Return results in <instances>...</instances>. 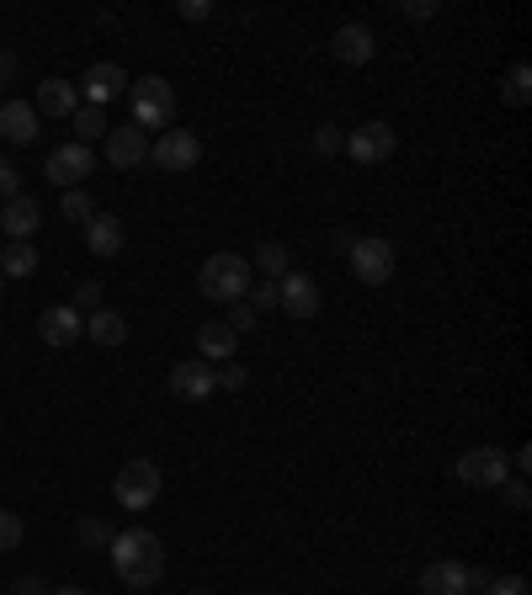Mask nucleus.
Listing matches in <instances>:
<instances>
[{"label":"nucleus","instance_id":"f257e3e1","mask_svg":"<svg viewBox=\"0 0 532 595\" xmlns=\"http://www.w3.org/2000/svg\"><path fill=\"white\" fill-rule=\"evenodd\" d=\"M112 569L128 591H149V585H160V574H166V548H160V537L149 532V526H128V532H112Z\"/></svg>","mask_w":532,"mask_h":595},{"label":"nucleus","instance_id":"f03ea898","mask_svg":"<svg viewBox=\"0 0 532 595\" xmlns=\"http://www.w3.org/2000/svg\"><path fill=\"white\" fill-rule=\"evenodd\" d=\"M197 287H203V298H214V304H240L245 292H250V256H235V250L208 256L203 271H197Z\"/></svg>","mask_w":532,"mask_h":595},{"label":"nucleus","instance_id":"7ed1b4c3","mask_svg":"<svg viewBox=\"0 0 532 595\" xmlns=\"http://www.w3.org/2000/svg\"><path fill=\"white\" fill-rule=\"evenodd\" d=\"M128 107H134V128L166 133L170 118H176V91H170L166 75H145V80H128Z\"/></svg>","mask_w":532,"mask_h":595},{"label":"nucleus","instance_id":"20e7f679","mask_svg":"<svg viewBox=\"0 0 532 595\" xmlns=\"http://www.w3.org/2000/svg\"><path fill=\"white\" fill-rule=\"evenodd\" d=\"M112 495H118L122 510H149V505L160 500V468H155L149 457L122 463L118 478H112Z\"/></svg>","mask_w":532,"mask_h":595},{"label":"nucleus","instance_id":"39448f33","mask_svg":"<svg viewBox=\"0 0 532 595\" xmlns=\"http://www.w3.org/2000/svg\"><path fill=\"white\" fill-rule=\"evenodd\" d=\"M352 277L363 287H384L388 277H394V266H400V250L388 245V239H378V235H363V239H352Z\"/></svg>","mask_w":532,"mask_h":595},{"label":"nucleus","instance_id":"423d86ee","mask_svg":"<svg viewBox=\"0 0 532 595\" xmlns=\"http://www.w3.org/2000/svg\"><path fill=\"white\" fill-rule=\"evenodd\" d=\"M453 474H459V484H469V489H501L511 478V457L501 453V447H469V453H459Z\"/></svg>","mask_w":532,"mask_h":595},{"label":"nucleus","instance_id":"0eeeda50","mask_svg":"<svg viewBox=\"0 0 532 595\" xmlns=\"http://www.w3.org/2000/svg\"><path fill=\"white\" fill-rule=\"evenodd\" d=\"M149 166H155V170H170V176L197 170V166H203V139H197L193 128H166L160 139L149 143Z\"/></svg>","mask_w":532,"mask_h":595},{"label":"nucleus","instance_id":"6e6552de","mask_svg":"<svg viewBox=\"0 0 532 595\" xmlns=\"http://www.w3.org/2000/svg\"><path fill=\"white\" fill-rule=\"evenodd\" d=\"M91 170H97V155H91L86 143H59L49 160H43V176H49V181H53L59 191L80 187V181H86Z\"/></svg>","mask_w":532,"mask_h":595},{"label":"nucleus","instance_id":"1a4fd4ad","mask_svg":"<svg viewBox=\"0 0 532 595\" xmlns=\"http://www.w3.org/2000/svg\"><path fill=\"white\" fill-rule=\"evenodd\" d=\"M341 149L357 160V166H384L388 155H394V128L388 122H363V128H352L346 139H341Z\"/></svg>","mask_w":532,"mask_h":595},{"label":"nucleus","instance_id":"9d476101","mask_svg":"<svg viewBox=\"0 0 532 595\" xmlns=\"http://www.w3.org/2000/svg\"><path fill=\"white\" fill-rule=\"evenodd\" d=\"M373 53H378L373 27L346 22V27H336V32H331V59H336V65H346V70H363V65H373Z\"/></svg>","mask_w":532,"mask_h":595},{"label":"nucleus","instance_id":"9b49d317","mask_svg":"<svg viewBox=\"0 0 532 595\" xmlns=\"http://www.w3.org/2000/svg\"><path fill=\"white\" fill-rule=\"evenodd\" d=\"M170 394L181 399V405H203V399H214L218 394V378L208 361H176L170 367Z\"/></svg>","mask_w":532,"mask_h":595},{"label":"nucleus","instance_id":"f8f14e48","mask_svg":"<svg viewBox=\"0 0 532 595\" xmlns=\"http://www.w3.org/2000/svg\"><path fill=\"white\" fill-rule=\"evenodd\" d=\"M75 91L86 96V107H107V101H118V96H128V75H122V65H107V59H101V65H91V70L80 75V86H75Z\"/></svg>","mask_w":532,"mask_h":595},{"label":"nucleus","instance_id":"ddd939ff","mask_svg":"<svg viewBox=\"0 0 532 595\" xmlns=\"http://www.w3.org/2000/svg\"><path fill=\"white\" fill-rule=\"evenodd\" d=\"M277 309L288 314V319H315L319 314V282L315 277H304V271H288V277L277 282Z\"/></svg>","mask_w":532,"mask_h":595},{"label":"nucleus","instance_id":"4468645a","mask_svg":"<svg viewBox=\"0 0 532 595\" xmlns=\"http://www.w3.org/2000/svg\"><path fill=\"white\" fill-rule=\"evenodd\" d=\"M38 340L43 346H75V340H86V319H80V309H70V304H53V309L38 314Z\"/></svg>","mask_w":532,"mask_h":595},{"label":"nucleus","instance_id":"2eb2a0df","mask_svg":"<svg viewBox=\"0 0 532 595\" xmlns=\"http://www.w3.org/2000/svg\"><path fill=\"white\" fill-rule=\"evenodd\" d=\"M107 160H112V170L145 166V160H149V133H145V128H134V122L107 128Z\"/></svg>","mask_w":532,"mask_h":595},{"label":"nucleus","instance_id":"dca6fc26","mask_svg":"<svg viewBox=\"0 0 532 595\" xmlns=\"http://www.w3.org/2000/svg\"><path fill=\"white\" fill-rule=\"evenodd\" d=\"M122 245H128V229H122L118 214H97L91 224H86V250H91V256H101V261H118Z\"/></svg>","mask_w":532,"mask_h":595},{"label":"nucleus","instance_id":"f3484780","mask_svg":"<svg viewBox=\"0 0 532 595\" xmlns=\"http://www.w3.org/2000/svg\"><path fill=\"white\" fill-rule=\"evenodd\" d=\"M32 112H38V118H75V112H80V91H75L70 80L49 75V80L38 86V96H32Z\"/></svg>","mask_w":532,"mask_h":595},{"label":"nucleus","instance_id":"a211bd4d","mask_svg":"<svg viewBox=\"0 0 532 595\" xmlns=\"http://www.w3.org/2000/svg\"><path fill=\"white\" fill-rule=\"evenodd\" d=\"M38 224H43V208H38V197H11V202H0V235L11 239H32L38 235Z\"/></svg>","mask_w":532,"mask_h":595},{"label":"nucleus","instance_id":"6ab92c4d","mask_svg":"<svg viewBox=\"0 0 532 595\" xmlns=\"http://www.w3.org/2000/svg\"><path fill=\"white\" fill-rule=\"evenodd\" d=\"M421 595H469V569L459 558H436L421 569Z\"/></svg>","mask_w":532,"mask_h":595},{"label":"nucleus","instance_id":"aec40b11","mask_svg":"<svg viewBox=\"0 0 532 595\" xmlns=\"http://www.w3.org/2000/svg\"><path fill=\"white\" fill-rule=\"evenodd\" d=\"M38 122L43 118L32 112V101H6V107H0V139L6 143H32L38 133H43Z\"/></svg>","mask_w":532,"mask_h":595},{"label":"nucleus","instance_id":"412c9836","mask_svg":"<svg viewBox=\"0 0 532 595\" xmlns=\"http://www.w3.org/2000/svg\"><path fill=\"white\" fill-rule=\"evenodd\" d=\"M235 346H240V335L229 330L224 319L197 330V361H235Z\"/></svg>","mask_w":532,"mask_h":595},{"label":"nucleus","instance_id":"4be33fe9","mask_svg":"<svg viewBox=\"0 0 532 595\" xmlns=\"http://www.w3.org/2000/svg\"><path fill=\"white\" fill-rule=\"evenodd\" d=\"M250 271H266L272 282H283V277L293 271L288 245H277V239H266V245H256V256H250Z\"/></svg>","mask_w":532,"mask_h":595},{"label":"nucleus","instance_id":"5701e85b","mask_svg":"<svg viewBox=\"0 0 532 595\" xmlns=\"http://www.w3.org/2000/svg\"><path fill=\"white\" fill-rule=\"evenodd\" d=\"M86 335H91L97 346H122V340H128V319L112 314V309H97L91 319H86Z\"/></svg>","mask_w":532,"mask_h":595},{"label":"nucleus","instance_id":"b1692460","mask_svg":"<svg viewBox=\"0 0 532 595\" xmlns=\"http://www.w3.org/2000/svg\"><path fill=\"white\" fill-rule=\"evenodd\" d=\"M32 271H38L32 239H11V245L0 250V277H32Z\"/></svg>","mask_w":532,"mask_h":595},{"label":"nucleus","instance_id":"393cba45","mask_svg":"<svg viewBox=\"0 0 532 595\" xmlns=\"http://www.w3.org/2000/svg\"><path fill=\"white\" fill-rule=\"evenodd\" d=\"M501 101H506V107H528L532 101V70L528 65H511L506 70V80H501Z\"/></svg>","mask_w":532,"mask_h":595},{"label":"nucleus","instance_id":"a878e982","mask_svg":"<svg viewBox=\"0 0 532 595\" xmlns=\"http://www.w3.org/2000/svg\"><path fill=\"white\" fill-rule=\"evenodd\" d=\"M107 128H112V122H107V112H97V107H80V112H75V143H86V149L97 139H107Z\"/></svg>","mask_w":532,"mask_h":595},{"label":"nucleus","instance_id":"bb28decb","mask_svg":"<svg viewBox=\"0 0 532 595\" xmlns=\"http://www.w3.org/2000/svg\"><path fill=\"white\" fill-rule=\"evenodd\" d=\"M59 214L70 218V224H91V218H97V202H91V191L86 187H70L65 197H59Z\"/></svg>","mask_w":532,"mask_h":595},{"label":"nucleus","instance_id":"cd10ccee","mask_svg":"<svg viewBox=\"0 0 532 595\" xmlns=\"http://www.w3.org/2000/svg\"><path fill=\"white\" fill-rule=\"evenodd\" d=\"M22 537H27V522H22V516H17V510H0V553L22 548Z\"/></svg>","mask_w":532,"mask_h":595},{"label":"nucleus","instance_id":"c85d7f7f","mask_svg":"<svg viewBox=\"0 0 532 595\" xmlns=\"http://www.w3.org/2000/svg\"><path fill=\"white\" fill-rule=\"evenodd\" d=\"M214 378H218V388H229V394H245V383H250V373H245L240 361H224V367H218Z\"/></svg>","mask_w":532,"mask_h":595},{"label":"nucleus","instance_id":"c756f323","mask_svg":"<svg viewBox=\"0 0 532 595\" xmlns=\"http://www.w3.org/2000/svg\"><path fill=\"white\" fill-rule=\"evenodd\" d=\"M484 595H532V585L522 579V574H501V579L484 585Z\"/></svg>","mask_w":532,"mask_h":595},{"label":"nucleus","instance_id":"7c9ffc66","mask_svg":"<svg viewBox=\"0 0 532 595\" xmlns=\"http://www.w3.org/2000/svg\"><path fill=\"white\" fill-rule=\"evenodd\" d=\"M80 543H86V548H107V543H112V526L97 522V516H91V522H80Z\"/></svg>","mask_w":532,"mask_h":595},{"label":"nucleus","instance_id":"2f4dec72","mask_svg":"<svg viewBox=\"0 0 532 595\" xmlns=\"http://www.w3.org/2000/svg\"><path fill=\"white\" fill-rule=\"evenodd\" d=\"M11 197H22V176H17V166L0 155V202H11Z\"/></svg>","mask_w":532,"mask_h":595},{"label":"nucleus","instance_id":"473e14b6","mask_svg":"<svg viewBox=\"0 0 532 595\" xmlns=\"http://www.w3.org/2000/svg\"><path fill=\"white\" fill-rule=\"evenodd\" d=\"M501 495H506V505L511 510H528L532 505V495H528V478L516 474V478H506V484H501Z\"/></svg>","mask_w":532,"mask_h":595},{"label":"nucleus","instance_id":"72a5a7b5","mask_svg":"<svg viewBox=\"0 0 532 595\" xmlns=\"http://www.w3.org/2000/svg\"><path fill=\"white\" fill-rule=\"evenodd\" d=\"M245 304H250V309H256V314L277 309V282H262V287H250V292H245Z\"/></svg>","mask_w":532,"mask_h":595},{"label":"nucleus","instance_id":"f704fd0d","mask_svg":"<svg viewBox=\"0 0 532 595\" xmlns=\"http://www.w3.org/2000/svg\"><path fill=\"white\" fill-rule=\"evenodd\" d=\"M256 319H262V314H256V309H250V304H245V298H240V304H229V319H224V325H229V330L240 335V330H250Z\"/></svg>","mask_w":532,"mask_h":595},{"label":"nucleus","instance_id":"c9c22d12","mask_svg":"<svg viewBox=\"0 0 532 595\" xmlns=\"http://www.w3.org/2000/svg\"><path fill=\"white\" fill-rule=\"evenodd\" d=\"M70 309H91V314H97L101 309V287L97 282H80V287H75V304H70Z\"/></svg>","mask_w":532,"mask_h":595},{"label":"nucleus","instance_id":"e433bc0d","mask_svg":"<svg viewBox=\"0 0 532 595\" xmlns=\"http://www.w3.org/2000/svg\"><path fill=\"white\" fill-rule=\"evenodd\" d=\"M400 11H405V22H432V17H436V0H405Z\"/></svg>","mask_w":532,"mask_h":595},{"label":"nucleus","instance_id":"4c0bfd02","mask_svg":"<svg viewBox=\"0 0 532 595\" xmlns=\"http://www.w3.org/2000/svg\"><path fill=\"white\" fill-rule=\"evenodd\" d=\"M176 11H181L187 22H208V17H214V0H181Z\"/></svg>","mask_w":532,"mask_h":595},{"label":"nucleus","instance_id":"58836bf2","mask_svg":"<svg viewBox=\"0 0 532 595\" xmlns=\"http://www.w3.org/2000/svg\"><path fill=\"white\" fill-rule=\"evenodd\" d=\"M315 155H341V133H336V128H319V133H315Z\"/></svg>","mask_w":532,"mask_h":595},{"label":"nucleus","instance_id":"ea45409f","mask_svg":"<svg viewBox=\"0 0 532 595\" xmlns=\"http://www.w3.org/2000/svg\"><path fill=\"white\" fill-rule=\"evenodd\" d=\"M11 75H17V53H11V48H0V86H6Z\"/></svg>","mask_w":532,"mask_h":595},{"label":"nucleus","instance_id":"a19ab883","mask_svg":"<svg viewBox=\"0 0 532 595\" xmlns=\"http://www.w3.org/2000/svg\"><path fill=\"white\" fill-rule=\"evenodd\" d=\"M11 595H49V591H43V579H17Z\"/></svg>","mask_w":532,"mask_h":595},{"label":"nucleus","instance_id":"79ce46f5","mask_svg":"<svg viewBox=\"0 0 532 595\" xmlns=\"http://www.w3.org/2000/svg\"><path fill=\"white\" fill-rule=\"evenodd\" d=\"M511 468H516V474H522V478H528V468H532V447H522V453H516V457H511Z\"/></svg>","mask_w":532,"mask_h":595},{"label":"nucleus","instance_id":"37998d69","mask_svg":"<svg viewBox=\"0 0 532 595\" xmlns=\"http://www.w3.org/2000/svg\"><path fill=\"white\" fill-rule=\"evenodd\" d=\"M49 595H86V591H75V585H70V591H49Z\"/></svg>","mask_w":532,"mask_h":595},{"label":"nucleus","instance_id":"c03bdc74","mask_svg":"<svg viewBox=\"0 0 532 595\" xmlns=\"http://www.w3.org/2000/svg\"><path fill=\"white\" fill-rule=\"evenodd\" d=\"M0 292H6V277H0Z\"/></svg>","mask_w":532,"mask_h":595},{"label":"nucleus","instance_id":"a18cd8bd","mask_svg":"<svg viewBox=\"0 0 532 595\" xmlns=\"http://www.w3.org/2000/svg\"><path fill=\"white\" fill-rule=\"evenodd\" d=\"M193 595H208V591H193Z\"/></svg>","mask_w":532,"mask_h":595}]
</instances>
